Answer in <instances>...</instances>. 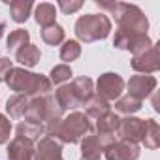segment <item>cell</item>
Listing matches in <instances>:
<instances>
[{"mask_svg": "<svg viewBox=\"0 0 160 160\" xmlns=\"http://www.w3.org/2000/svg\"><path fill=\"white\" fill-rule=\"evenodd\" d=\"M42 40L47 45H51V47L60 45V43H64V28L58 23H53L49 27H43L42 28Z\"/></svg>", "mask_w": 160, "mask_h": 160, "instance_id": "cell-24", "label": "cell"}, {"mask_svg": "<svg viewBox=\"0 0 160 160\" xmlns=\"http://www.w3.org/2000/svg\"><path fill=\"white\" fill-rule=\"evenodd\" d=\"M32 2L30 0H12L10 2V13L15 23H25L30 17Z\"/></svg>", "mask_w": 160, "mask_h": 160, "instance_id": "cell-23", "label": "cell"}, {"mask_svg": "<svg viewBox=\"0 0 160 160\" xmlns=\"http://www.w3.org/2000/svg\"><path fill=\"white\" fill-rule=\"evenodd\" d=\"M81 160H91V158H81Z\"/></svg>", "mask_w": 160, "mask_h": 160, "instance_id": "cell-33", "label": "cell"}, {"mask_svg": "<svg viewBox=\"0 0 160 160\" xmlns=\"http://www.w3.org/2000/svg\"><path fill=\"white\" fill-rule=\"evenodd\" d=\"M72 75L73 73L68 64H58V66H53V70L49 73V81H51V85H62L64 81H70Z\"/></svg>", "mask_w": 160, "mask_h": 160, "instance_id": "cell-27", "label": "cell"}, {"mask_svg": "<svg viewBox=\"0 0 160 160\" xmlns=\"http://www.w3.org/2000/svg\"><path fill=\"white\" fill-rule=\"evenodd\" d=\"M28 96H25V94H13L12 98H8V102H6V111H8V115L12 117V119H21V117H25V113H27V108H28Z\"/></svg>", "mask_w": 160, "mask_h": 160, "instance_id": "cell-20", "label": "cell"}, {"mask_svg": "<svg viewBox=\"0 0 160 160\" xmlns=\"http://www.w3.org/2000/svg\"><path fill=\"white\" fill-rule=\"evenodd\" d=\"M143 134H145V119H138L132 115H126L124 119H121L119 130H117V136L121 139L138 145V143H141Z\"/></svg>", "mask_w": 160, "mask_h": 160, "instance_id": "cell-11", "label": "cell"}, {"mask_svg": "<svg viewBox=\"0 0 160 160\" xmlns=\"http://www.w3.org/2000/svg\"><path fill=\"white\" fill-rule=\"evenodd\" d=\"M85 108V115L91 119H100V117H104L106 113H109L111 111V106H109V102H106L104 98H100V96H96V94H92L89 100H87V104L83 106Z\"/></svg>", "mask_w": 160, "mask_h": 160, "instance_id": "cell-16", "label": "cell"}, {"mask_svg": "<svg viewBox=\"0 0 160 160\" xmlns=\"http://www.w3.org/2000/svg\"><path fill=\"white\" fill-rule=\"evenodd\" d=\"M92 91H94L92 79L81 75V77H75L70 85L58 87L55 92V100L62 111H70V109L73 111L87 104V100L92 96Z\"/></svg>", "mask_w": 160, "mask_h": 160, "instance_id": "cell-3", "label": "cell"}, {"mask_svg": "<svg viewBox=\"0 0 160 160\" xmlns=\"http://www.w3.org/2000/svg\"><path fill=\"white\" fill-rule=\"evenodd\" d=\"M152 104H154V109H156V111H160V106H158V98H156V94L152 96Z\"/></svg>", "mask_w": 160, "mask_h": 160, "instance_id": "cell-31", "label": "cell"}, {"mask_svg": "<svg viewBox=\"0 0 160 160\" xmlns=\"http://www.w3.org/2000/svg\"><path fill=\"white\" fill-rule=\"evenodd\" d=\"M132 68L139 73H154L160 70V57H158V45L152 43L149 49L138 53V55H132V60H130Z\"/></svg>", "mask_w": 160, "mask_h": 160, "instance_id": "cell-9", "label": "cell"}, {"mask_svg": "<svg viewBox=\"0 0 160 160\" xmlns=\"http://www.w3.org/2000/svg\"><path fill=\"white\" fill-rule=\"evenodd\" d=\"M113 45L121 51H130L132 55H138L152 45V40L143 32H132V30H117L113 38Z\"/></svg>", "mask_w": 160, "mask_h": 160, "instance_id": "cell-7", "label": "cell"}, {"mask_svg": "<svg viewBox=\"0 0 160 160\" xmlns=\"http://www.w3.org/2000/svg\"><path fill=\"white\" fill-rule=\"evenodd\" d=\"M4 30H6V25H4L2 21H0V38H2V36H4Z\"/></svg>", "mask_w": 160, "mask_h": 160, "instance_id": "cell-32", "label": "cell"}, {"mask_svg": "<svg viewBox=\"0 0 160 160\" xmlns=\"http://www.w3.org/2000/svg\"><path fill=\"white\" fill-rule=\"evenodd\" d=\"M58 8L64 15H72L83 8V2L81 0H58Z\"/></svg>", "mask_w": 160, "mask_h": 160, "instance_id": "cell-28", "label": "cell"}, {"mask_svg": "<svg viewBox=\"0 0 160 160\" xmlns=\"http://www.w3.org/2000/svg\"><path fill=\"white\" fill-rule=\"evenodd\" d=\"M10 134H12V122L6 115L0 113V145L10 141Z\"/></svg>", "mask_w": 160, "mask_h": 160, "instance_id": "cell-29", "label": "cell"}, {"mask_svg": "<svg viewBox=\"0 0 160 160\" xmlns=\"http://www.w3.org/2000/svg\"><path fill=\"white\" fill-rule=\"evenodd\" d=\"M34 156V141L15 136L8 145V160H32Z\"/></svg>", "mask_w": 160, "mask_h": 160, "instance_id": "cell-14", "label": "cell"}, {"mask_svg": "<svg viewBox=\"0 0 160 160\" xmlns=\"http://www.w3.org/2000/svg\"><path fill=\"white\" fill-rule=\"evenodd\" d=\"M119 122H121V117L113 111L106 113L104 117L96 119V124H94V130L98 136H104V138H115L117 136V130H119Z\"/></svg>", "mask_w": 160, "mask_h": 160, "instance_id": "cell-15", "label": "cell"}, {"mask_svg": "<svg viewBox=\"0 0 160 160\" xmlns=\"http://www.w3.org/2000/svg\"><path fill=\"white\" fill-rule=\"evenodd\" d=\"M28 43H30V32L25 30V28H15V30L10 32L8 42H6V47H8L10 53L15 55L19 49H23V47L28 45Z\"/></svg>", "mask_w": 160, "mask_h": 160, "instance_id": "cell-21", "label": "cell"}, {"mask_svg": "<svg viewBox=\"0 0 160 160\" xmlns=\"http://www.w3.org/2000/svg\"><path fill=\"white\" fill-rule=\"evenodd\" d=\"M73 30L79 42L92 43L98 40H106L111 34V21L106 13H87L75 21Z\"/></svg>", "mask_w": 160, "mask_h": 160, "instance_id": "cell-5", "label": "cell"}, {"mask_svg": "<svg viewBox=\"0 0 160 160\" xmlns=\"http://www.w3.org/2000/svg\"><path fill=\"white\" fill-rule=\"evenodd\" d=\"M40 58H42V53L34 43H28V45H25L23 49H19L15 53V60L19 64H23L25 68H34L40 62Z\"/></svg>", "mask_w": 160, "mask_h": 160, "instance_id": "cell-19", "label": "cell"}, {"mask_svg": "<svg viewBox=\"0 0 160 160\" xmlns=\"http://www.w3.org/2000/svg\"><path fill=\"white\" fill-rule=\"evenodd\" d=\"M34 17H36V23L42 25V28H43V27H49V25L57 23V21H55V19H57V8H55L53 4H49V2H42V4L36 6Z\"/></svg>", "mask_w": 160, "mask_h": 160, "instance_id": "cell-22", "label": "cell"}, {"mask_svg": "<svg viewBox=\"0 0 160 160\" xmlns=\"http://www.w3.org/2000/svg\"><path fill=\"white\" fill-rule=\"evenodd\" d=\"M32 160H64L62 158V143L51 136L40 138L38 145L34 147Z\"/></svg>", "mask_w": 160, "mask_h": 160, "instance_id": "cell-13", "label": "cell"}, {"mask_svg": "<svg viewBox=\"0 0 160 160\" xmlns=\"http://www.w3.org/2000/svg\"><path fill=\"white\" fill-rule=\"evenodd\" d=\"M111 15L115 17V23L121 30H132V32H143L149 30V19L141 12L139 6L128 4V2H113Z\"/></svg>", "mask_w": 160, "mask_h": 160, "instance_id": "cell-6", "label": "cell"}, {"mask_svg": "<svg viewBox=\"0 0 160 160\" xmlns=\"http://www.w3.org/2000/svg\"><path fill=\"white\" fill-rule=\"evenodd\" d=\"M62 109L58 108L55 96L49 94H40L28 100V108L25 113V121L36 122L45 130V136H51L53 130L58 126V122L62 121Z\"/></svg>", "mask_w": 160, "mask_h": 160, "instance_id": "cell-1", "label": "cell"}, {"mask_svg": "<svg viewBox=\"0 0 160 160\" xmlns=\"http://www.w3.org/2000/svg\"><path fill=\"white\" fill-rule=\"evenodd\" d=\"M128 87V96L143 102L145 98H149L154 89H156V77L154 75H147V73H139V75H132L130 81L126 83Z\"/></svg>", "mask_w": 160, "mask_h": 160, "instance_id": "cell-10", "label": "cell"}, {"mask_svg": "<svg viewBox=\"0 0 160 160\" xmlns=\"http://www.w3.org/2000/svg\"><path fill=\"white\" fill-rule=\"evenodd\" d=\"M141 143L145 145V149H158L160 147V126L154 119H145V134Z\"/></svg>", "mask_w": 160, "mask_h": 160, "instance_id": "cell-18", "label": "cell"}, {"mask_svg": "<svg viewBox=\"0 0 160 160\" xmlns=\"http://www.w3.org/2000/svg\"><path fill=\"white\" fill-rule=\"evenodd\" d=\"M106 160H138L139 158V145L124 141V139H115L109 143L104 152Z\"/></svg>", "mask_w": 160, "mask_h": 160, "instance_id": "cell-12", "label": "cell"}, {"mask_svg": "<svg viewBox=\"0 0 160 160\" xmlns=\"http://www.w3.org/2000/svg\"><path fill=\"white\" fill-rule=\"evenodd\" d=\"M115 109L124 115H134L141 109V102L126 94V96H121L119 100H115Z\"/></svg>", "mask_w": 160, "mask_h": 160, "instance_id": "cell-26", "label": "cell"}, {"mask_svg": "<svg viewBox=\"0 0 160 160\" xmlns=\"http://www.w3.org/2000/svg\"><path fill=\"white\" fill-rule=\"evenodd\" d=\"M79 57H81V45L77 40H66L60 45V60H64L66 64L77 60Z\"/></svg>", "mask_w": 160, "mask_h": 160, "instance_id": "cell-25", "label": "cell"}, {"mask_svg": "<svg viewBox=\"0 0 160 160\" xmlns=\"http://www.w3.org/2000/svg\"><path fill=\"white\" fill-rule=\"evenodd\" d=\"M124 91V79L115 72H106L96 81V96L104 98L106 102L119 100Z\"/></svg>", "mask_w": 160, "mask_h": 160, "instance_id": "cell-8", "label": "cell"}, {"mask_svg": "<svg viewBox=\"0 0 160 160\" xmlns=\"http://www.w3.org/2000/svg\"><path fill=\"white\" fill-rule=\"evenodd\" d=\"M15 136H19V138H25V139H28V141H40V138H43L45 136V130L40 126V124H36V122H30V121H21L19 124H17V128H15Z\"/></svg>", "mask_w": 160, "mask_h": 160, "instance_id": "cell-17", "label": "cell"}, {"mask_svg": "<svg viewBox=\"0 0 160 160\" xmlns=\"http://www.w3.org/2000/svg\"><path fill=\"white\" fill-rule=\"evenodd\" d=\"M92 130V124L89 117L81 111H72L70 115L62 117L58 126L53 130L51 138H55L60 143H79L89 132Z\"/></svg>", "mask_w": 160, "mask_h": 160, "instance_id": "cell-4", "label": "cell"}, {"mask_svg": "<svg viewBox=\"0 0 160 160\" xmlns=\"http://www.w3.org/2000/svg\"><path fill=\"white\" fill-rule=\"evenodd\" d=\"M4 83L12 91H15V94H25L28 98L40 96V94H49L53 89L49 77H45L42 73L28 72L25 68H12L6 75Z\"/></svg>", "mask_w": 160, "mask_h": 160, "instance_id": "cell-2", "label": "cell"}, {"mask_svg": "<svg viewBox=\"0 0 160 160\" xmlns=\"http://www.w3.org/2000/svg\"><path fill=\"white\" fill-rule=\"evenodd\" d=\"M12 68H13V66H12V60H10L8 57H0V83L6 81V75H8V72H10Z\"/></svg>", "mask_w": 160, "mask_h": 160, "instance_id": "cell-30", "label": "cell"}]
</instances>
